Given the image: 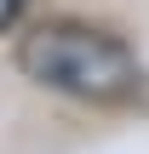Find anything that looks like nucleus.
<instances>
[{"instance_id":"nucleus-1","label":"nucleus","mask_w":149,"mask_h":154,"mask_svg":"<svg viewBox=\"0 0 149 154\" xmlns=\"http://www.w3.org/2000/svg\"><path fill=\"white\" fill-rule=\"evenodd\" d=\"M17 69L46 91H63L75 103H98V109L126 103L144 86L138 57L115 34H98V29H80V23H40L34 34H23Z\"/></svg>"},{"instance_id":"nucleus-2","label":"nucleus","mask_w":149,"mask_h":154,"mask_svg":"<svg viewBox=\"0 0 149 154\" xmlns=\"http://www.w3.org/2000/svg\"><path fill=\"white\" fill-rule=\"evenodd\" d=\"M17 11H23V0H0V29H11V23H17Z\"/></svg>"}]
</instances>
